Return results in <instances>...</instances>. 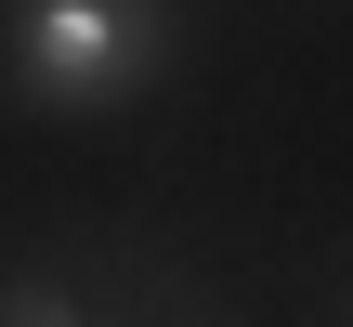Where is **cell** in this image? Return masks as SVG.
<instances>
[{
    "mask_svg": "<svg viewBox=\"0 0 353 327\" xmlns=\"http://www.w3.org/2000/svg\"><path fill=\"white\" fill-rule=\"evenodd\" d=\"M0 79L39 118H131L170 79V0H0Z\"/></svg>",
    "mask_w": 353,
    "mask_h": 327,
    "instance_id": "1",
    "label": "cell"
},
{
    "mask_svg": "<svg viewBox=\"0 0 353 327\" xmlns=\"http://www.w3.org/2000/svg\"><path fill=\"white\" fill-rule=\"evenodd\" d=\"M0 327H92V315L65 301V275H13L0 288Z\"/></svg>",
    "mask_w": 353,
    "mask_h": 327,
    "instance_id": "2",
    "label": "cell"
}]
</instances>
